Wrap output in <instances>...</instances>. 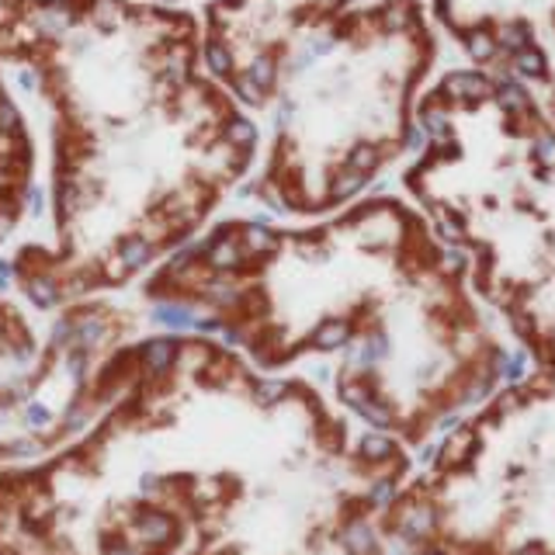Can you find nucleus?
<instances>
[{
	"label": "nucleus",
	"mask_w": 555,
	"mask_h": 555,
	"mask_svg": "<svg viewBox=\"0 0 555 555\" xmlns=\"http://www.w3.org/2000/svg\"><path fill=\"white\" fill-rule=\"evenodd\" d=\"M14 74L46 150V243L17 247L14 278L42 306L164 264L257 164L254 118L178 4L28 0Z\"/></svg>",
	"instance_id": "f257e3e1"
},
{
	"label": "nucleus",
	"mask_w": 555,
	"mask_h": 555,
	"mask_svg": "<svg viewBox=\"0 0 555 555\" xmlns=\"http://www.w3.org/2000/svg\"><path fill=\"white\" fill-rule=\"evenodd\" d=\"M28 0H0V243L22 225L35 178H39V135L25 104H17L14 42Z\"/></svg>",
	"instance_id": "0eeeda50"
},
{
	"label": "nucleus",
	"mask_w": 555,
	"mask_h": 555,
	"mask_svg": "<svg viewBox=\"0 0 555 555\" xmlns=\"http://www.w3.org/2000/svg\"><path fill=\"white\" fill-rule=\"evenodd\" d=\"M278 369L340 358V396L375 427L479 403L507 372L462 257L410 198H354L299 225L219 222L150 278Z\"/></svg>",
	"instance_id": "f03ea898"
},
{
	"label": "nucleus",
	"mask_w": 555,
	"mask_h": 555,
	"mask_svg": "<svg viewBox=\"0 0 555 555\" xmlns=\"http://www.w3.org/2000/svg\"><path fill=\"white\" fill-rule=\"evenodd\" d=\"M517 555H545V552L542 548H520Z\"/></svg>",
	"instance_id": "1a4fd4ad"
},
{
	"label": "nucleus",
	"mask_w": 555,
	"mask_h": 555,
	"mask_svg": "<svg viewBox=\"0 0 555 555\" xmlns=\"http://www.w3.org/2000/svg\"><path fill=\"white\" fill-rule=\"evenodd\" d=\"M361 0H208L202 46L208 69L250 112H264L288 52L312 28Z\"/></svg>",
	"instance_id": "423d86ee"
},
{
	"label": "nucleus",
	"mask_w": 555,
	"mask_h": 555,
	"mask_svg": "<svg viewBox=\"0 0 555 555\" xmlns=\"http://www.w3.org/2000/svg\"><path fill=\"white\" fill-rule=\"evenodd\" d=\"M160 4H178V0H160Z\"/></svg>",
	"instance_id": "9d476101"
},
{
	"label": "nucleus",
	"mask_w": 555,
	"mask_h": 555,
	"mask_svg": "<svg viewBox=\"0 0 555 555\" xmlns=\"http://www.w3.org/2000/svg\"><path fill=\"white\" fill-rule=\"evenodd\" d=\"M28 326L22 320L17 306H11L4 295H0V364L28 351Z\"/></svg>",
	"instance_id": "6e6552de"
},
{
	"label": "nucleus",
	"mask_w": 555,
	"mask_h": 555,
	"mask_svg": "<svg viewBox=\"0 0 555 555\" xmlns=\"http://www.w3.org/2000/svg\"><path fill=\"white\" fill-rule=\"evenodd\" d=\"M473 69L507 83L555 129V0H424Z\"/></svg>",
	"instance_id": "39448f33"
},
{
	"label": "nucleus",
	"mask_w": 555,
	"mask_h": 555,
	"mask_svg": "<svg viewBox=\"0 0 555 555\" xmlns=\"http://www.w3.org/2000/svg\"><path fill=\"white\" fill-rule=\"evenodd\" d=\"M434 63L424 0H361L326 17L288 52L260 112L254 191L295 219L361 198L413 146Z\"/></svg>",
	"instance_id": "20e7f679"
},
{
	"label": "nucleus",
	"mask_w": 555,
	"mask_h": 555,
	"mask_svg": "<svg viewBox=\"0 0 555 555\" xmlns=\"http://www.w3.org/2000/svg\"><path fill=\"white\" fill-rule=\"evenodd\" d=\"M416 135L410 202L462 257L479 299L555 372V129L468 66L427 83Z\"/></svg>",
	"instance_id": "7ed1b4c3"
}]
</instances>
